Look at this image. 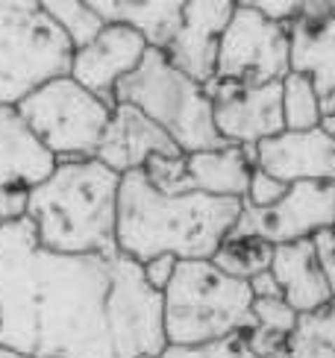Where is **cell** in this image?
<instances>
[{"label":"cell","instance_id":"cell-13","mask_svg":"<svg viewBox=\"0 0 335 358\" xmlns=\"http://www.w3.org/2000/svg\"><path fill=\"white\" fill-rule=\"evenodd\" d=\"M179 153L182 150L174 144V138L159 124L150 121L144 112L127 106V103H115L95 159L118 176H127L144 171L150 159H171Z\"/></svg>","mask_w":335,"mask_h":358},{"label":"cell","instance_id":"cell-34","mask_svg":"<svg viewBox=\"0 0 335 358\" xmlns=\"http://www.w3.org/2000/svg\"><path fill=\"white\" fill-rule=\"evenodd\" d=\"M0 358H27V355H21V352H12V350H4V347H0Z\"/></svg>","mask_w":335,"mask_h":358},{"label":"cell","instance_id":"cell-36","mask_svg":"<svg viewBox=\"0 0 335 358\" xmlns=\"http://www.w3.org/2000/svg\"><path fill=\"white\" fill-rule=\"evenodd\" d=\"M142 358H156V355H142Z\"/></svg>","mask_w":335,"mask_h":358},{"label":"cell","instance_id":"cell-10","mask_svg":"<svg viewBox=\"0 0 335 358\" xmlns=\"http://www.w3.org/2000/svg\"><path fill=\"white\" fill-rule=\"evenodd\" d=\"M335 227V185L297 182L271 208L245 206L230 238H256L271 247L312 241L317 232Z\"/></svg>","mask_w":335,"mask_h":358},{"label":"cell","instance_id":"cell-24","mask_svg":"<svg viewBox=\"0 0 335 358\" xmlns=\"http://www.w3.org/2000/svg\"><path fill=\"white\" fill-rule=\"evenodd\" d=\"M159 358H256V355L250 352L245 335H233L226 341L200 344V347H165Z\"/></svg>","mask_w":335,"mask_h":358},{"label":"cell","instance_id":"cell-2","mask_svg":"<svg viewBox=\"0 0 335 358\" xmlns=\"http://www.w3.org/2000/svg\"><path fill=\"white\" fill-rule=\"evenodd\" d=\"M245 200L209 194H165L144 171L121 176L115 244L132 262L174 256L179 262H212L230 238Z\"/></svg>","mask_w":335,"mask_h":358},{"label":"cell","instance_id":"cell-15","mask_svg":"<svg viewBox=\"0 0 335 358\" xmlns=\"http://www.w3.org/2000/svg\"><path fill=\"white\" fill-rule=\"evenodd\" d=\"M233 12L235 3H186L179 33L165 50L171 65L194 83L209 85L215 80L221 36L233 18Z\"/></svg>","mask_w":335,"mask_h":358},{"label":"cell","instance_id":"cell-5","mask_svg":"<svg viewBox=\"0 0 335 358\" xmlns=\"http://www.w3.org/2000/svg\"><path fill=\"white\" fill-rule=\"evenodd\" d=\"M115 103H127L159 124L182 153L230 147L215 127V109L206 85L171 65L165 50L147 48L142 65L115 88Z\"/></svg>","mask_w":335,"mask_h":358},{"label":"cell","instance_id":"cell-3","mask_svg":"<svg viewBox=\"0 0 335 358\" xmlns=\"http://www.w3.org/2000/svg\"><path fill=\"white\" fill-rule=\"evenodd\" d=\"M121 176L97 159L56 162L53 173L29 191L27 220L50 252H115Z\"/></svg>","mask_w":335,"mask_h":358},{"label":"cell","instance_id":"cell-30","mask_svg":"<svg viewBox=\"0 0 335 358\" xmlns=\"http://www.w3.org/2000/svg\"><path fill=\"white\" fill-rule=\"evenodd\" d=\"M288 352H292V358H335V350L303 332H294L288 338Z\"/></svg>","mask_w":335,"mask_h":358},{"label":"cell","instance_id":"cell-37","mask_svg":"<svg viewBox=\"0 0 335 358\" xmlns=\"http://www.w3.org/2000/svg\"><path fill=\"white\" fill-rule=\"evenodd\" d=\"M0 229H4V223H0Z\"/></svg>","mask_w":335,"mask_h":358},{"label":"cell","instance_id":"cell-4","mask_svg":"<svg viewBox=\"0 0 335 358\" xmlns=\"http://www.w3.org/2000/svg\"><path fill=\"white\" fill-rule=\"evenodd\" d=\"M168 347H200L253 329L250 282L226 276L215 262H179L162 291Z\"/></svg>","mask_w":335,"mask_h":358},{"label":"cell","instance_id":"cell-14","mask_svg":"<svg viewBox=\"0 0 335 358\" xmlns=\"http://www.w3.org/2000/svg\"><path fill=\"white\" fill-rule=\"evenodd\" d=\"M256 168L277 176L285 185L329 182L335 185V141L321 129L292 132L285 129L256 144Z\"/></svg>","mask_w":335,"mask_h":358},{"label":"cell","instance_id":"cell-29","mask_svg":"<svg viewBox=\"0 0 335 358\" xmlns=\"http://www.w3.org/2000/svg\"><path fill=\"white\" fill-rule=\"evenodd\" d=\"M177 264H179V259H174V256H159V259H150L147 264H142L147 285L162 294L168 285H171V279L177 273Z\"/></svg>","mask_w":335,"mask_h":358},{"label":"cell","instance_id":"cell-33","mask_svg":"<svg viewBox=\"0 0 335 358\" xmlns=\"http://www.w3.org/2000/svg\"><path fill=\"white\" fill-rule=\"evenodd\" d=\"M324 115H335V92L327 94V97H321V117Z\"/></svg>","mask_w":335,"mask_h":358},{"label":"cell","instance_id":"cell-28","mask_svg":"<svg viewBox=\"0 0 335 358\" xmlns=\"http://www.w3.org/2000/svg\"><path fill=\"white\" fill-rule=\"evenodd\" d=\"M247 3L271 24L288 27L300 18V3H288V0H247Z\"/></svg>","mask_w":335,"mask_h":358},{"label":"cell","instance_id":"cell-12","mask_svg":"<svg viewBox=\"0 0 335 358\" xmlns=\"http://www.w3.org/2000/svg\"><path fill=\"white\" fill-rule=\"evenodd\" d=\"M144 53L147 41L135 29L124 24H106L95 41L74 50L68 77L77 80L86 92L100 97L103 103L115 106V88L142 65Z\"/></svg>","mask_w":335,"mask_h":358},{"label":"cell","instance_id":"cell-20","mask_svg":"<svg viewBox=\"0 0 335 358\" xmlns=\"http://www.w3.org/2000/svg\"><path fill=\"white\" fill-rule=\"evenodd\" d=\"M282 121L292 132L317 129L321 124V94L303 73H288L282 80Z\"/></svg>","mask_w":335,"mask_h":358},{"label":"cell","instance_id":"cell-16","mask_svg":"<svg viewBox=\"0 0 335 358\" xmlns=\"http://www.w3.org/2000/svg\"><path fill=\"white\" fill-rule=\"evenodd\" d=\"M56 168V159L33 136L21 112L0 106V188L33 191Z\"/></svg>","mask_w":335,"mask_h":358},{"label":"cell","instance_id":"cell-11","mask_svg":"<svg viewBox=\"0 0 335 358\" xmlns=\"http://www.w3.org/2000/svg\"><path fill=\"white\" fill-rule=\"evenodd\" d=\"M215 109V127L233 147H256L285 132L282 121V83L241 85L212 80L206 85Z\"/></svg>","mask_w":335,"mask_h":358},{"label":"cell","instance_id":"cell-18","mask_svg":"<svg viewBox=\"0 0 335 358\" xmlns=\"http://www.w3.org/2000/svg\"><path fill=\"white\" fill-rule=\"evenodd\" d=\"M292 36V73L309 77L317 94L335 92V9L324 18H297L288 24Z\"/></svg>","mask_w":335,"mask_h":358},{"label":"cell","instance_id":"cell-6","mask_svg":"<svg viewBox=\"0 0 335 358\" xmlns=\"http://www.w3.org/2000/svg\"><path fill=\"white\" fill-rule=\"evenodd\" d=\"M74 48L44 3H0V106H18L44 83L68 77Z\"/></svg>","mask_w":335,"mask_h":358},{"label":"cell","instance_id":"cell-1","mask_svg":"<svg viewBox=\"0 0 335 358\" xmlns=\"http://www.w3.org/2000/svg\"><path fill=\"white\" fill-rule=\"evenodd\" d=\"M0 347L27 358H159L162 294L124 252H50L29 220L9 223L0 229Z\"/></svg>","mask_w":335,"mask_h":358},{"label":"cell","instance_id":"cell-22","mask_svg":"<svg viewBox=\"0 0 335 358\" xmlns=\"http://www.w3.org/2000/svg\"><path fill=\"white\" fill-rule=\"evenodd\" d=\"M44 9L59 24V29L65 33V38L71 41L74 50L91 44L100 33L106 21L95 12L91 3H68V0H44Z\"/></svg>","mask_w":335,"mask_h":358},{"label":"cell","instance_id":"cell-19","mask_svg":"<svg viewBox=\"0 0 335 358\" xmlns=\"http://www.w3.org/2000/svg\"><path fill=\"white\" fill-rule=\"evenodd\" d=\"M106 24H124L135 29L147 48L168 50L182 27L186 3H132V0H88Z\"/></svg>","mask_w":335,"mask_h":358},{"label":"cell","instance_id":"cell-9","mask_svg":"<svg viewBox=\"0 0 335 358\" xmlns=\"http://www.w3.org/2000/svg\"><path fill=\"white\" fill-rule=\"evenodd\" d=\"M256 168V147L179 153L171 159H150L144 176L165 194H209V197L245 200Z\"/></svg>","mask_w":335,"mask_h":358},{"label":"cell","instance_id":"cell-7","mask_svg":"<svg viewBox=\"0 0 335 358\" xmlns=\"http://www.w3.org/2000/svg\"><path fill=\"white\" fill-rule=\"evenodd\" d=\"M15 109L56 162H77L95 159L115 106L86 92L77 80L59 77L36 88Z\"/></svg>","mask_w":335,"mask_h":358},{"label":"cell","instance_id":"cell-35","mask_svg":"<svg viewBox=\"0 0 335 358\" xmlns=\"http://www.w3.org/2000/svg\"><path fill=\"white\" fill-rule=\"evenodd\" d=\"M271 358H292V352H288V347H285V350H280V352H273Z\"/></svg>","mask_w":335,"mask_h":358},{"label":"cell","instance_id":"cell-8","mask_svg":"<svg viewBox=\"0 0 335 358\" xmlns=\"http://www.w3.org/2000/svg\"><path fill=\"white\" fill-rule=\"evenodd\" d=\"M292 73L288 27L271 24L250 3H235L218 48L215 80L241 85L282 83Z\"/></svg>","mask_w":335,"mask_h":358},{"label":"cell","instance_id":"cell-21","mask_svg":"<svg viewBox=\"0 0 335 358\" xmlns=\"http://www.w3.org/2000/svg\"><path fill=\"white\" fill-rule=\"evenodd\" d=\"M271 259H273V247L265 241H256V238H226L212 262L226 276L250 282L253 276L271 271Z\"/></svg>","mask_w":335,"mask_h":358},{"label":"cell","instance_id":"cell-31","mask_svg":"<svg viewBox=\"0 0 335 358\" xmlns=\"http://www.w3.org/2000/svg\"><path fill=\"white\" fill-rule=\"evenodd\" d=\"M250 291H253V300H277V296H282V291H280L277 279H273L271 271L253 276L250 279Z\"/></svg>","mask_w":335,"mask_h":358},{"label":"cell","instance_id":"cell-32","mask_svg":"<svg viewBox=\"0 0 335 358\" xmlns=\"http://www.w3.org/2000/svg\"><path fill=\"white\" fill-rule=\"evenodd\" d=\"M317 129H321L327 138L335 141V115H324V117H321V124H317Z\"/></svg>","mask_w":335,"mask_h":358},{"label":"cell","instance_id":"cell-25","mask_svg":"<svg viewBox=\"0 0 335 358\" xmlns=\"http://www.w3.org/2000/svg\"><path fill=\"white\" fill-rule=\"evenodd\" d=\"M288 185L280 182L277 176L265 173L262 168H253V176H250V188H247V197H245V206L250 208H271L273 203H280L285 197Z\"/></svg>","mask_w":335,"mask_h":358},{"label":"cell","instance_id":"cell-26","mask_svg":"<svg viewBox=\"0 0 335 358\" xmlns=\"http://www.w3.org/2000/svg\"><path fill=\"white\" fill-rule=\"evenodd\" d=\"M297 332L309 335L315 341H321V344H327L329 350H335V296L324 308L312 311V315H303L297 323Z\"/></svg>","mask_w":335,"mask_h":358},{"label":"cell","instance_id":"cell-17","mask_svg":"<svg viewBox=\"0 0 335 358\" xmlns=\"http://www.w3.org/2000/svg\"><path fill=\"white\" fill-rule=\"evenodd\" d=\"M271 273L282 291V300L292 306L300 317L324 308L332 300L329 279L324 273L321 262H317V252H315L312 241L273 247Z\"/></svg>","mask_w":335,"mask_h":358},{"label":"cell","instance_id":"cell-27","mask_svg":"<svg viewBox=\"0 0 335 358\" xmlns=\"http://www.w3.org/2000/svg\"><path fill=\"white\" fill-rule=\"evenodd\" d=\"M27 208H29V191L27 188H0V223L27 220Z\"/></svg>","mask_w":335,"mask_h":358},{"label":"cell","instance_id":"cell-23","mask_svg":"<svg viewBox=\"0 0 335 358\" xmlns=\"http://www.w3.org/2000/svg\"><path fill=\"white\" fill-rule=\"evenodd\" d=\"M297 323H300V315L282 296H277V300H253V329L256 332L288 341L297 332Z\"/></svg>","mask_w":335,"mask_h":358}]
</instances>
